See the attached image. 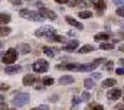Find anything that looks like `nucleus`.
I'll return each instance as SVG.
<instances>
[{"label": "nucleus", "mask_w": 124, "mask_h": 110, "mask_svg": "<svg viewBox=\"0 0 124 110\" xmlns=\"http://www.w3.org/2000/svg\"><path fill=\"white\" fill-rule=\"evenodd\" d=\"M17 56H19V51H17L16 48H9V49L4 52V55L1 56V61H3V64H6V65H12V64L16 62Z\"/></svg>", "instance_id": "f257e3e1"}, {"label": "nucleus", "mask_w": 124, "mask_h": 110, "mask_svg": "<svg viewBox=\"0 0 124 110\" xmlns=\"http://www.w3.org/2000/svg\"><path fill=\"white\" fill-rule=\"evenodd\" d=\"M19 15H20L22 18H25V19H29V20H33V22H42V20H45V19L42 18V15H40L39 12H36V10H29V9H22V10L19 12Z\"/></svg>", "instance_id": "f03ea898"}, {"label": "nucleus", "mask_w": 124, "mask_h": 110, "mask_svg": "<svg viewBox=\"0 0 124 110\" xmlns=\"http://www.w3.org/2000/svg\"><path fill=\"white\" fill-rule=\"evenodd\" d=\"M29 101H31V96L28 93H17V94H15V97L12 100V103L15 104V107H23Z\"/></svg>", "instance_id": "7ed1b4c3"}, {"label": "nucleus", "mask_w": 124, "mask_h": 110, "mask_svg": "<svg viewBox=\"0 0 124 110\" xmlns=\"http://www.w3.org/2000/svg\"><path fill=\"white\" fill-rule=\"evenodd\" d=\"M32 70H33L35 73H38V74H43V73H46V71L49 70V62H48L46 59L39 58V59H36V61L33 62Z\"/></svg>", "instance_id": "20e7f679"}, {"label": "nucleus", "mask_w": 124, "mask_h": 110, "mask_svg": "<svg viewBox=\"0 0 124 110\" xmlns=\"http://www.w3.org/2000/svg\"><path fill=\"white\" fill-rule=\"evenodd\" d=\"M35 35H36V36H39V38L45 36L46 39H49L51 36L56 35V30H55L54 28H51V26H42V28H39V29L35 32Z\"/></svg>", "instance_id": "39448f33"}, {"label": "nucleus", "mask_w": 124, "mask_h": 110, "mask_svg": "<svg viewBox=\"0 0 124 110\" xmlns=\"http://www.w3.org/2000/svg\"><path fill=\"white\" fill-rule=\"evenodd\" d=\"M38 12L42 15L43 19H51V20H55V19H56V13H55L54 10L48 9V7H40Z\"/></svg>", "instance_id": "423d86ee"}, {"label": "nucleus", "mask_w": 124, "mask_h": 110, "mask_svg": "<svg viewBox=\"0 0 124 110\" xmlns=\"http://www.w3.org/2000/svg\"><path fill=\"white\" fill-rule=\"evenodd\" d=\"M105 7H107L105 0H95V1H94V9H95V13H97L98 16H101V15L105 12Z\"/></svg>", "instance_id": "0eeeda50"}, {"label": "nucleus", "mask_w": 124, "mask_h": 110, "mask_svg": "<svg viewBox=\"0 0 124 110\" xmlns=\"http://www.w3.org/2000/svg\"><path fill=\"white\" fill-rule=\"evenodd\" d=\"M78 45H79V42H78L77 39H72V41L63 44V45H62V49H63V51H69V52H72V51L78 49Z\"/></svg>", "instance_id": "6e6552de"}, {"label": "nucleus", "mask_w": 124, "mask_h": 110, "mask_svg": "<svg viewBox=\"0 0 124 110\" xmlns=\"http://www.w3.org/2000/svg\"><path fill=\"white\" fill-rule=\"evenodd\" d=\"M121 88H111V90H108V93H107V99L108 100H118L120 99V96H121Z\"/></svg>", "instance_id": "1a4fd4ad"}, {"label": "nucleus", "mask_w": 124, "mask_h": 110, "mask_svg": "<svg viewBox=\"0 0 124 110\" xmlns=\"http://www.w3.org/2000/svg\"><path fill=\"white\" fill-rule=\"evenodd\" d=\"M22 82H23V85H33V84L38 82V77L33 75V74H26V75L23 77Z\"/></svg>", "instance_id": "9d476101"}, {"label": "nucleus", "mask_w": 124, "mask_h": 110, "mask_svg": "<svg viewBox=\"0 0 124 110\" xmlns=\"http://www.w3.org/2000/svg\"><path fill=\"white\" fill-rule=\"evenodd\" d=\"M19 71H22V67L20 65H6L4 67V73L6 74H16Z\"/></svg>", "instance_id": "9b49d317"}, {"label": "nucleus", "mask_w": 124, "mask_h": 110, "mask_svg": "<svg viewBox=\"0 0 124 110\" xmlns=\"http://www.w3.org/2000/svg\"><path fill=\"white\" fill-rule=\"evenodd\" d=\"M65 19H66V22H68V23H69L71 26L77 28V29H79V30H81V29H84V25H82L81 22H78V20H75V19H74L72 16H66Z\"/></svg>", "instance_id": "f8f14e48"}, {"label": "nucleus", "mask_w": 124, "mask_h": 110, "mask_svg": "<svg viewBox=\"0 0 124 110\" xmlns=\"http://www.w3.org/2000/svg\"><path fill=\"white\" fill-rule=\"evenodd\" d=\"M95 70V65H94L93 62H90V64H79V67H78V71H85V73H91Z\"/></svg>", "instance_id": "ddd939ff"}, {"label": "nucleus", "mask_w": 124, "mask_h": 110, "mask_svg": "<svg viewBox=\"0 0 124 110\" xmlns=\"http://www.w3.org/2000/svg\"><path fill=\"white\" fill-rule=\"evenodd\" d=\"M69 6L71 7H77V9H81V7H87V1L85 0H69Z\"/></svg>", "instance_id": "4468645a"}, {"label": "nucleus", "mask_w": 124, "mask_h": 110, "mask_svg": "<svg viewBox=\"0 0 124 110\" xmlns=\"http://www.w3.org/2000/svg\"><path fill=\"white\" fill-rule=\"evenodd\" d=\"M12 22V16L9 13H0V26H6Z\"/></svg>", "instance_id": "2eb2a0df"}, {"label": "nucleus", "mask_w": 124, "mask_h": 110, "mask_svg": "<svg viewBox=\"0 0 124 110\" xmlns=\"http://www.w3.org/2000/svg\"><path fill=\"white\" fill-rule=\"evenodd\" d=\"M116 84H117V81H116L114 78H107V80L102 81L101 85H102V88H111V87H114Z\"/></svg>", "instance_id": "dca6fc26"}, {"label": "nucleus", "mask_w": 124, "mask_h": 110, "mask_svg": "<svg viewBox=\"0 0 124 110\" xmlns=\"http://www.w3.org/2000/svg\"><path fill=\"white\" fill-rule=\"evenodd\" d=\"M95 41H108L110 39V33L108 32H101V33H97L94 36Z\"/></svg>", "instance_id": "f3484780"}, {"label": "nucleus", "mask_w": 124, "mask_h": 110, "mask_svg": "<svg viewBox=\"0 0 124 110\" xmlns=\"http://www.w3.org/2000/svg\"><path fill=\"white\" fill-rule=\"evenodd\" d=\"M17 51H19V54H23V55L29 54V52H31V45H29V44H20Z\"/></svg>", "instance_id": "a211bd4d"}, {"label": "nucleus", "mask_w": 124, "mask_h": 110, "mask_svg": "<svg viewBox=\"0 0 124 110\" xmlns=\"http://www.w3.org/2000/svg\"><path fill=\"white\" fill-rule=\"evenodd\" d=\"M72 82H74V77H71V75H62L59 78V84H62V85L72 84Z\"/></svg>", "instance_id": "6ab92c4d"}, {"label": "nucleus", "mask_w": 124, "mask_h": 110, "mask_svg": "<svg viewBox=\"0 0 124 110\" xmlns=\"http://www.w3.org/2000/svg\"><path fill=\"white\" fill-rule=\"evenodd\" d=\"M94 49H95V48H94L93 45H84V46H81V48L78 49V52H79V54H88V52H93Z\"/></svg>", "instance_id": "aec40b11"}, {"label": "nucleus", "mask_w": 124, "mask_h": 110, "mask_svg": "<svg viewBox=\"0 0 124 110\" xmlns=\"http://www.w3.org/2000/svg\"><path fill=\"white\" fill-rule=\"evenodd\" d=\"M12 33V29L9 26H0V38H4V36H9Z\"/></svg>", "instance_id": "412c9836"}, {"label": "nucleus", "mask_w": 124, "mask_h": 110, "mask_svg": "<svg viewBox=\"0 0 124 110\" xmlns=\"http://www.w3.org/2000/svg\"><path fill=\"white\" fill-rule=\"evenodd\" d=\"M78 16H79L81 19H90V18L93 16V13H91L90 10H81V12L78 13Z\"/></svg>", "instance_id": "4be33fe9"}, {"label": "nucleus", "mask_w": 124, "mask_h": 110, "mask_svg": "<svg viewBox=\"0 0 124 110\" xmlns=\"http://www.w3.org/2000/svg\"><path fill=\"white\" fill-rule=\"evenodd\" d=\"M49 41L51 42H59V44H62V42H65V38L61 36V35H54V36L49 38Z\"/></svg>", "instance_id": "5701e85b"}, {"label": "nucleus", "mask_w": 124, "mask_h": 110, "mask_svg": "<svg viewBox=\"0 0 124 110\" xmlns=\"http://www.w3.org/2000/svg\"><path fill=\"white\" fill-rule=\"evenodd\" d=\"M43 52H45V55H48V56H51V58H54V56H55V49H54V48L43 46Z\"/></svg>", "instance_id": "b1692460"}, {"label": "nucleus", "mask_w": 124, "mask_h": 110, "mask_svg": "<svg viewBox=\"0 0 124 110\" xmlns=\"http://www.w3.org/2000/svg\"><path fill=\"white\" fill-rule=\"evenodd\" d=\"M84 85H85V88H94L95 87V81H94L93 78H85V81H84Z\"/></svg>", "instance_id": "393cba45"}, {"label": "nucleus", "mask_w": 124, "mask_h": 110, "mask_svg": "<svg viewBox=\"0 0 124 110\" xmlns=\"http://www.w3.org/2000/svg\"><path fill=\"white\" fill-rule=\"evenodd\" d=\"M100 48H101V49H105V51H108V49H113V48H114V44H113V42H110V44H107V42H102V44L100 45Z\"/></svg>", "instance_id": "a878e982"}, {"label": "nucleus", "mask_w": 124, "mask_h": 110, "mask_svg": "<svg viewBox=\"0 0 124 110\" xmlns=\"http://www.w3.org/2000/svg\"><path fill=\"white\" fill-rule=\"evenodd\" d=\"M54 84V78L52 77H45L43 78V85H52Z\"/></svg>", "instance_id": "bb28decb"}, {"label": "nucleus", "mask_w": 124, "mask_h": 110, "mask_svg": "<svg viewBox=\"0 0 124 110\" xmlns=\"http://www.w3.org/2000/svg\"><path fill=\"white\" fill-rule=\"evenodd\" d=\"M113 65H114V64H113V61H108V62L105 61V65H104V67H105V70H107V71H113Z\"/></svg>", "instance_id": "cd10ccee"}, {"label": "nucleus", "mask_w": 124, "mask_h": 110, "mask_svg": "<svg viewBox=\"0 0 124 110\" xmlns=\"http://www.w3.org/2000/svg\"><path fill=\"white\" fill-rule=\"evenodd\" d=\"M116 13H117L118 16H121V18H124V6H120V7H117Z\"/></svg>", "instance_id": "c85d7f7f"}, {"label": "nucleus", "mask_w": 124, "mask_h": 110, "mask_svg": "<svg viewBox=\"0 0 124 110\" xmlns=\"http://www.w3.org/2000/svg\"><path fill=\"white\" fill-rule=\"evenodd\" d=\"M90 97H91V96H90V93H87V91H84V93H82V100H84V101H88V100H90Z\"/></svg>", "instance_id": "c756f323"}, {"label": "nucleus", "mask_w": 124, "mask_h": 110, "mask_svg": "<svg viewBox=\"0 0 124 110\" xmlns=\"http://www.w3.org/2000/svg\"><path fill=\"white\" fill-rule=\"evenodd\" d=\"M102 62H105V59H104V58H98V59H95V61H94L93 64L97 67V65H100V64H102Z\"/></svg>", "instance_id": "7c9ffc66"}, {"label": "nucleus", "mask_w": 124, "mask_h": 110, "mask_svg": "<svg viewBox=\"0 0 124 110\" xmlns=\"http://www.w3.org/2000/svg\"><path fill=\"white\" fill-rule=\"evenodd\" d=\"M9 88V84H0V91H7Z\"/></svg>", "instance_id": "2f4dec72"}, {"label": "nucleus", "mask_w": 124, "mask_h": 110, "mask_svg": "<svg viewBox=\"0 0 124 110\" xmlns=\"http://www.w3.org/2000/svg\"><path fill=\"white\" fill-rule=\"evenodd\" d=\"M9 1H10L13 6H20V4H22V0H9Z\"/></svg>", "instance_id": "473e14b6"}, {"label": "nucleus", "mask_w": 124, "mask_h": 110, "mask_svg": "<svg viewBox=\"0 0 124 110\" xmlns=\"http://www.w3.org/2000/svg\"><path fill=\"white\" fill-rule=\"evenodd\" d=\"M0 110H9V107H7V103L0 101Z\"/></svg>", "instance_id": "72a5a7b5"}, {"label": "nucleus", "mask_w": 124, "mask_h": 110, "mask_svg": "<svg viewBox=\"0 0 124 110\" xmlns=\"http://www.w3.org/2000/svg\"><path fill=\"white\" fill-rule=\"evenodd\" d=\"M113 1H114V4H117L118 7H120V6H124V0H113Z\"/></svg>", "instance_id": "f704fd0d"}, {"label": "nucleus", "mask_w": 124, "mask_h": 110, "mask_svg": "<svg viewBox=\"0 0 124 110\" xmlns=\"http://www.w3.org/2000/svg\"><path fill=\"white\" fill-rule=\"evenodd\" d=\"M116 73H117L118 75H124V68H123V67H120V68H117V70H116Z\"/></svg>", "instance_id": "c9c22d12"}, {"label": "nucleus", "mask_w": 124, "mask_h": 110, "mask_svg": "<svg viewBox=\"0 0 124 110\" xmlns=\"http://www.w3.org/2000/svg\"><path fill=\"white\" fill-rule=\"evenodd\" d=\"M100 77H101V75H100L98 73H93V74H91V78H93V80H98Z\"/></svg>", "instance_id": "e433bc0d"}, {"label": "nucleus", "mask_w": 124, "mask_h": 110, "mask_svg": "<svg viewBox=\"0 0 124 110\" xmlns=\"http://www.w3.org/2000/svg\"><path fill=\"white\" fill-rule=\"evenodd\" d=\"M79 101H81V99H78V97H74V99H72V104H74V106H77Z\"/></svg>", "instance_id": "4c0bfd02"}, {"label": "nucleus", "mask_w": 124, "mask_h": 110, "mask_svg": "<svg viewBox=\"0 0 124 110\" xmlns=\"http://www.w3.org/2000/svg\"><path fill=\"white\" fill-rule=\"evenodd\" d=\"M93 110H104V107L101 106V104H97V106H94Z\"/></svg>", "instance_id": "58836bf2"}, {"label": "nucleus", "mask_w": 124, "mask_h": 110, "mask_svg": "<svg viewBox=\"0 0 124 110\" xmlns=\"http://www.w3.org/2000/svg\"><path fill=\"white\" fill-rule=\"evenodd\" d=\"M56 3H59V4H65V3H69V0H55Z\"/></svg>", "instance_id": "ea45409f"}, {"label": "nucleus", "mask_w": 124, "mask_h": 110, "mask_svg": "<svg viewBox=\"0 0 124 110\" xmlns=\"http://www.w3.org/2000/svg\"><path fill=\"white\" fill-rule=\"evenodd\" d=\"M49 107L48 106H39V110H48Z\"/></svg>", "instance_id": "a19ab883"}, {"label": "nucleus", "mask_w": 124, "mask_h": 110, "mask_svg": "<svg viewBox=\"0 0 124 110\" xmlns=\"http://www.w3.org/2000/svg\"><path fill=\"white\" fill-rule=\"evenodd\" d=\"M118 36H120L121 39H124V32H118Z\"/></svg>", "instance_id": "79ce46f5"}, {"label": "nucleus", "mask_w": 124, "mask_h": 110, "mask_svg": "<svg viewBox=\"0 0 124 110\" xmlns=\"http://www.w3.org/2000/svg\"><path fill=\"white\" fill-rule=\"evenodd\" d=\"M118 49H120V52H124V44H123V45H120V48H118Z\"/></svg>", "instance_id": "37998d69"}, {"label": "nucleus", "mask_w": 124, "mask_h": 110, "mask_svg": "<svg viewBox=\"0 0 124 110\" xmlns=\"http://www.w3.org/2000/svg\"><path fill=\"white\" fill-rule=\"evenodd\" d=\"M118 62H120V65H123V67H124V58H120V61H118Z\"/></svg>", "instance_id": "c03bdc74"}, {"label": "nucleus", "mask_w": 124, "mask_h": 110, "mask_svg": "<svg viewBox=\"0 0 124 110\" xmlns=\"http://www.w3.org/2000/svg\"><path fill=\"white\" fill-rule=\"evenodd\" d=\"M3 45H4V44H3V42H0V48H3Z\"/></svg>", "instance_id": "a18cd8bd"}, {"label": "nucleus", "mask_w": 124, "mask_h": 110, "mask_svg": "<svg viewBox=\"0 0 124 110\" xmlns=\"http://www.w3.org/2000/svg\"><path fill=\"white\" fill-rule=\"evenodd\" d=\"M31 110H39V107H35V109H31Z\"/></svg>", "instance_id": "49530a36"}, {"label": "nucleus", "mask_w": 124, "mask_h": 110, "mask_svg": "<svg viewBox=\"0 0 124 110\" xmlns=\"http://www.w3.org/2000/svg\"><path fill=\"white\" fill-rule=\"evenodd\" d=\"M9 110H16V109H9Z\"/></svg>", "instance_id": "de8ad7c7"}, {"label": "nucleus", "mask_w": 124, "mask_h": 110, "mask_svg": "<svg viewBox=\"0 0 124 110\" xmlns=\"http://www.w3.org/2000/svg\"><path fill=\"white\" fill-rule=\"evenodd\" d=\"M26 1H32V0H26Z\"/></svg>", "instance_id": "09e8293b"}, {"label": "nucleus", "mask_w": 124, "mask_h": 110, "mask_svg": "<svg viewBox=\"0 0 124 110\" xmlns=\"http://www.w3.org/2000/svg\"><path fill=\"white\" fill-rule=\"evenodd\" d=\"M94 1H95V0H94Z\"/></svg>", "instance_id": "8fccbe9b"}]
</instances>
